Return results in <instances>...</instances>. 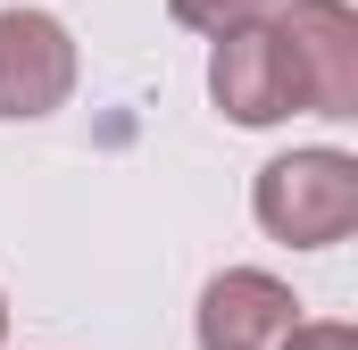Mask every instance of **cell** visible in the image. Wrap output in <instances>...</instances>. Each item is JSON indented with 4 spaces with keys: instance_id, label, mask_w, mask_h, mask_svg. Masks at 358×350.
I'll list each match as a JSON object with an SVG mask.
<instances>
[{
    "instance_id": "cell-3",
    "label": "cell",
    "mask_w": 358,
    "mask_h": 350,
    "mask_svg": "<svg viewBox=\"0 0 358 350\" xmlns=\"http://www.w3.org/2000/svg\"><path fill=\"white\" fill-rule=\"evenodd\" d=\"M292 76H300V108L317 117H358V17L350 0H292L275 17Z\"/></svg>"
},
{
    "instance_id": "cell-4",
    "label": "cell",
    "mask_w": 358,
    "mask_h": 350,
    "mask_svg": "<svg viewBox=\"0 0 358 350\" xmlns=\"http://www.w3.org/2000/svg\"><path fill=\"white\" fill-rule=\"evenodd\" d=\"M76 92V34L50 8H0V117H50Z\"/></svg>"
},
{
    "instance_id": "cell-5",
    "label": "cell",
    "mask_w": 358,
    "mask_h": 350,
    "mask_svg": "<svg viewBox=\"0 0 358 350\" xmlns=\"http://www.w3.org/2000/svg\"><path fill=\"white\" fill-rule=\"evenodd\" d=\"M292 326H300V300L267 267H225L200 292V350H275Z\"/></svg>"
},
{
    "instance_id": "cell-1",
    "label": "cell",
    "mask_w": 358,
    "mask_h": 350,
    "mask_svg": "<svg viewBox=\"0 0 358 350\" xmlns=\"http://www.w3.org/2000/svg\"><path fill=\"white\" fill-rule=\"evenodd\" d=\"M250 209L275 242L292 251H325V242H350L358 225V159L350 150H283L259 167L250 183Z\"/></svg>"
},
{
    "instance_id": "cell-2",
    "label": "cell",
    "mask_w": 358,
    "mask_h": 350,
    "mask_svg": "<svg viewBox=\"0 0 358 350\" xmlns=\"http://www.w3.org/2000/svg\"><path fill=\"white\" fill-rule=\"evenodd\" d=\"M208 100L234 125H283V117H300V76H292V50H283L275 17H250V25L217 34V50H208Z\"/></svg>"
},
{
    "instance_id": "cell-7",
    "label": "cell",
    "mask_w": 358,
    "mask_h": 350,
    "mask_svg": "<svg viewBox=\"0 0 358 350\" xmlns=\"http://www.w3.org/2000/svg\"><path fill=\"white\" fill-rule=\"evenodd\" d=\"M275 350H358V334L350 326H292Z\"/></svg>"
},
{
    "instance_id": "cell-8",
    "label": "cell",
    "mask_w": 358,
    "mask_h": 350,
    "mask_svg": "<svg viewBox=\"0 0 358 350\" xmlns=\"http://www.w3.org/2000/svg\"><path fill=\"white\" fill-rule=\"evenodd\" d=\"M0 342H8V300H0Z\"/></svg>"
},
{
    "instance_id": "cell-6",
    "label": "cell",
    "mask_w": 358,
    "mask_h": 350,
    "mask_svg": "<svg viewBox=\"0 0 358 350\" xmlns=\"http://www.w3.org/2000/svg\"><path fill=\"white\" fill-rule=\"evenodd\" d=\"M176 8V25H192V34H234V25H250V17H267L275 0H167Z\"/></svg>"
}]
</instances>
